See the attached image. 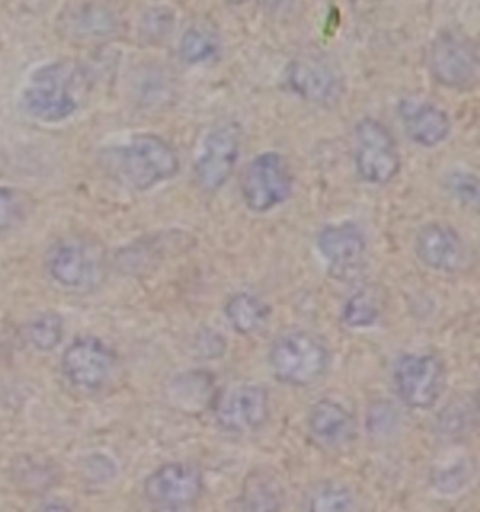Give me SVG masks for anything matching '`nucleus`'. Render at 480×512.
<instances>
[{"label":"nucleus","instance_id":"f257e3e1","mask_svg":"<svg viewBox=\"0 0 480 512\" xmlns=\"http://www.w3.org/2000/svg\"><path fill=\"white\" fill-rule=\"evenodd\" d=\"M104 166L137 192L171 181L180 164L173 147L156 134H137L115 149L102 152Z\"/></svg>","mask_w":480,"mask_h":512},{"label":"nucleus","instance_id":"f03ea898","mask_svg":"<svg viewBox=\"0 0 480 512\" xmlns=\"http://www.w3.org/2000/svg\"><path fill=\"white\" fill-rule=\"evenodd\" d=\"M79 68L74 62L60 61L38 68L25 87L21 104L30 117L42 122H62L77 111Z\"/></svg>","mask_w":480,"mask_h":512},{"label":"nucleus","instance_id":"7ed1b4c3","mask_svg":"<svg viewBox=\"0 0 480 512\" xmlns=\"http://www.w3.org/2000/svg\"><path fill=\"white\" fill-rule=\"evenodd\" d=\"M269 364L280 383L308 387L327 372L329 351L310 332H285L270 347Z\"/></svg>","mask_w":480,"mask_h":512},{"label":"nucleus","instance_id":"20e7f679","mask_svg":"<svg viewBox=\"0 0 480 512\" xmlns=\"http://www.w3.org/2000/svg\"><path fill=\"white\" fill-rule=\"evenodd\" d=\"M355 169L362 182L385 186L402 169L398 145L389 130L374 119H364L355 126Z\"/></svg>","mask_w":480,"mask_h":512},{"label":"nucleus","instance_id":"39448f33","mask_svg":"<svg viewBox=\"0 0 480 512\" xmlns=\"http://www.w3.org/2000/svg\"><path fill=\"white\" fill-rule=\"evenodd\" d=\"M240 192L246 207L257 214L284 205L293 192V177L284 156L278 152L255 156L242 175Z\"/></svg>","mask_w":480,"mask_h":512},{"label":"nucleus","instance_id":"423d86ee","mask_svg":"<svg viewBox=\"0 0 480 512\" xmlns=\"http://www.w3.org/2000/svg\"><path fill=\"white\" fill-rule=\"evenodd\" d=\"M62 376L85 394L102 391L117 368V355L104 340L96 336H79L66 347L62 361Z\"/></svg>","mask_w":480,"mask_h":512},{"label":"nucleus","instance_id":"0eeeda50","mask_svg":"<svg viewBox=\"0 0 480 512\" xmlns=\"http://www.w3.org/2000/svg\"><path fill=\"white\" fill-rule=\"evenodd\" d=\"M398 398L413 409H430L441 398L445 372L439 359L428 353H405L392 372Z\"/></svg>","mask_w":480,"mask_h":512},{"label":"nucleus","instance_id":"6e6552de","mask_svg":"<svg viewBox=\"0 0 480 512\" xmlns=\"http://www.w3.org/2000/svg\"><path fill=\"white\" fill-rule=\"evenodd\" d=\"M315 246L325 261L330 278L353 282L364 271L368 242L364 231L355 222L323 227L315 239Z\"/></svg>","mask_w":480,"mask_h":512},{"label":"nucleus","instance_id":"1a4fd4ad","mask_svg":"<svg viewBox=\"0 0 480 512\" xmlns=\"http://www.w3.org/2000/svg\"><path fill=\"white\" fill-rule=\"evenodd\" d=\"M240 158V128L220 122L210 128L195 158V179L205 192H216L231 179Z\"/></svg>","mask_w":480,"mask_h":512},{"label":"nucleus","instance_id":"9d476101","mask_svg":"<svg viewBox=\"0 0 480 512\" xmlns=\"http://www.w3.org/2000/svg\"><path fill=\"white\" fill-rule=\"evenodd\" d=\"M430 70L443 87L469 91L479 81L477 47L458 32H443L430 49Z\"/></svg>","mask_w":480,"mask_h":512},{"label":"nucleus","instance_id":"9b49d317","mask_svg":"<svg viewBox=\"0 0 480 512\" xmlns=\"http://www.w3.org/2000/svg\"><path fill=\"white\" fill-rule=\"evenodd\" d=\"M145 496L154 507L179 511L192 507L203 492L201 469L190 462H167L152 471L143 484Z\"/></svg>","mask_w":480,"mask_h":512},{"label":"nucleus","instance_id":"f8f14e48","mask_svg":"<svg viewBox=\"0 0 480 512\" xmlns=\"http://www.w3.org/2000/svg\"><path fill=\"white\" fill-rule=\"evenodd\" d=\"M269 394L255 383L229 387L214 407V419L225 432L250 434L269 419Z\"/></svg>","mask_w":480,"mask_h":512},{"label":"nucleus","instance_id":"ddd939ff","mask_svg":"<svg viewBox=\"0 0 480 512\" xmlns=\"http://www.w3.org/2000/svg\"><path fill=\"white\" fill-rule=\"evenodd\" d=\"M45 271L55 284L72 291H87L100 280L98 256L83 242H55L45 256Z\"/></svg>","mask_w":480,"mask_h":512},{"label":"nucleus","instance_id":"4468645a","mask_svg":"<svg viewBox=\"0 0 480 512\" xmlns=\"http://www.w3.org/2000/svg\"><path fill=\"white\" fill-rule=\"evenodd\" d=\"M287 87L302 100L317 106H334L344 94L342 76L327 64L317 59H297L285 72Z\"/></svg>","mask_w":480,"mask_h":512},{"label":"nucleus","instance_id":"2eb2a0df","mask_svg":"<svg viewBox=\"0 0 480 512\" xmlns=\"http://www.w3.org/2000/svg\"><path fill=\"white\" fill-rule=\"evenodd\" d=\"M420 263L437 272H456L465 261V246L454 227L443 222L426 224L415 239Z\"/></svg>","mask_w":480,"mask_h":512},{"label":"nucleus","instance_id":"dca6fc26","mask_svg":"<svg viewBox=\"0 0 480 512\" xmlns=\"http://www.w3.org/2000/svg\"><path fill=\"white\" fill-rule=\"evenodd\" d=\"M398 117L407 137L420 147L432 149L445 143L450 136V117L428 100L404 98L398 104Z\"/></svg>","mask_w":480,"mask_h":512},{"label":"nucleus","instance_id":"f3484780","mask_svg":"<svg viewBox=\"0 0 480 512\" xmlns=\"http://www.w3.org/2000/svg\"><path fill=\"white\" fill-rule=\"evenodd\" d=\"M310 432L325 447L345 445L355 432V422L351 413L332 400H321L312 407Z\"/></svg>","mask_w":480,"mask_h":512},{"label":"nucleus","instance_id":"a211bd4d","mask_svg":"<svg viewBox=\"0 0 480 512\" xmlns=\"http://www.w3.org/2000/svg\"><path fill=\"white\" fill-rule=\"evenodd\" d=\"M224 314L229 325L239 334H255L267 325L272 310L267 302L254 293L240 291L225 302Z\"/></svg>","mask_w":480,"mask_h":512},{"label":"nucleus","instance_id":"6ab92c4d","mask_svg":"<svg viewBox=\"0 0 480 512\" xmlns=\"http://www.w3.org/2000/svg\"><path fill=\"white\" fill-rule=\"evenodd\" d=\"M475 477V462L467 454H454L449 460L435 464L430 484L441 496H456L465 490Z\"/></svg>","mask_w":480,"mask_h":512},{"label":"nucleus","instance_id":"aec40b11","mask_svg":"<svg viewBox=\"0 0 480 512\" xmlns=\"http://www.w3.org/2000/svg\"><path fill=\"white\" fill-rule=\"evenodd\" d=\"M383 314V301L372 287L357 291L342 310V323L347 329H370L379 323Z\"/></svg>","mask_w":480,"mask_h":512},{"label":"nucleus","instance_id":"412c9836","mask_svg":"<svg viewBox=\"0 0 480 512\" xmlns=\"http://www.w3.org/2000/svg\"><path fill=\"white\" fill-rule=\"evenodd\" d=\"M218 51L216 36L203 27H192L182 34L179 55L186 64H203L210 61Z\"/></svg>","mask_w":480,"mask_h":512},{"label":"nucleus","instance_id":"4be33fe9","mask_svg":"<svg viewBox=\"0 0 480 512\" xmlns=\"http://www.w3.org/2000/svg\"><path fill=\"white\" fill-rule=\"evenodd\" d=\"M27 336L38 351H53L64 336V321L57 312H42L27 327Z\"/></svg>","mask_w":480,"mask_h":512},{"label":"nucleus","instance_id":"5701e85b","mask_svg":"<svg viewBox=\"0 0 480 512\" xmlns=\"http://www.w3.org/2000/svg\"><path fill=\"white\" fill-rule=\"evenodd\" d=\"M308 507H310V511L317 512L353 511L355 499L342 484L325 482V484H319L310 494Z\"/></svg>","mask_w":480,"mask_h":512},{"label":"nucleus","instance_id":"b1692460","mask_svg":"<svg viewBox=\"0 0 480 512\" xmlns=\"http://www.w3.org/2000/svg\"><path fill=\"white\" fill-rule=\"evenodd\" d=\"M282 505L278 488L269 477L248 479L244 488V511H278Z\"/></svg>","mask_w":480,"mask_h":512},{"label":"nucleus","instance_id":"393cba45","mask_svg":"<svg viewBox=\"0 0 480 512\" xmlns=\"http://www.w3.org/2000/svg\"><path fill=\"white\" fill-rule=\"evenodd\" d=\"M445 188L460 205L469 207V209L479 207L480 184L479 177L475 173L465 171V169H456L447 175Z\"/></svg>","mask_w":480,"mask_h":512},{"label":"nucleus","instance_id":"a878e982","mask_svg":"<svg viewBox=\"0 0 480 512\" xmlns=\"http://www.w3.org/2000/svg\"><path fill=\"white\" fill-rule=\"evenodd\" d=\"M113 17L100 8H85L74 19V34L85 38H102L113 31Z\"/></svg>","mask_w":480,"mask_h":512},{"label":"nucleus","instance_id":"bb28decb","mask_svg":"<svg viewBox=\"0 0 480 512\" xmlns=\"http://www.w3.org/2000/svg\"><path fill=\"white\" fill-rule=\"evenodd\" d=\"M85 473H87L89 481L107 482L117 475V467L107 456L94 454V456H90L87 464H85Z\"/></svg>","mask_w":480,"mask_h":512},{"label":"nucleus","instance_id":"cd10ccee","mask_svg":"<svg viewBox=\"0 0 480 512\" xmlns=\"http://www.w3.org/2000/svg\"><path fill=\"white\" fill-rule=\"evenodd\" d=\"M169 27H171V16H167L164 10H160V14L150 12V17H145L143 23V34H150V42H154L156 38H164L169 34Z\"/></svg>","mask_w":480,"mask_h":512},{"label":"nucleus","instance_id":"c85d7f7f","mask_svg":"<svg viewBox=\"0 0 480 512\" xmlns=\"http://www.w3.org/2000/svg\"><path fill=\"white\" fill-rule=\"evenodd\" d=\"M17 211H19V205L14 192L0 186V231L14 224Z\"/></svg>","mask_w":480,"mask_h":512},{"label":"nucleus","instance_id":"c756f323","mask_svg":"<svg viewBox=\"0 0 480 512\" xmlns=\"http://www.w3.org/2000/svg\"><path fill=\"white\" fill-rule=\"evenodd\" d=\"M293 2H295V0H265V4L269 6L270 10H274V12H282L285 8L293 6Z\"/></svg>","mask_w":480,"mask_h":512},{"label":"nucleus","instance_id":"7c9ffc66","mask_svg":"<svg viewBox=\"0 0 480 512\" xmlns=\"http://www.w3.org/2000/svg\"><path fill=\"white\" fill-rule=\"evenodd\" d=\"M229 2H231V4H237V6H239V4H244V2H248V0H229Z\"/></svg>","mask_w":480,"mask_h":512}]
</instances>
